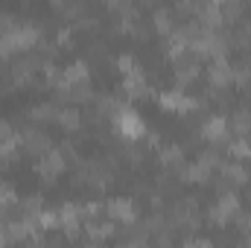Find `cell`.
Segmentation results:
<instances>
[{"instance_id":"obj_8","label":"cell","mask_w":251,"mask_h":248,"mask_svg":"<svg viewBox=\"0 0 251 248\" xmlns=\"http://www.w3.org/2000/svg\"><path fill=\"white\" fill-rule=\"evenodd\" d=\"M204 76H207V88H210V91L231 88V85H234V67H231V59H216V62H210L207 70H204Z\"/></svg>"},{"instance_id":"obj_25","label":"cell","mask_w":251,"mask_h":248,"mask_svg":"<svg viewBox=\"0 0 251 248\" xmlns=\"http://www.w3.org/2000/svg\"><path fill=\"white\" fill-rule=\"evenodd\" d=\"M21 201V196H18V190L12 181H3L0 178V207H9V204H18Z\"/></svg>"},{"instance_id":"obj_12","label":"cell","mask_w":251,"mask_h":248,"mask_svg":"<svg viewBox=\"0 0 251 248\" xmlns=\"http://www.w3.org/2000/svg\"><path fill=\"white\" fill-rule=\"evenodd\" d=\"M29 120L32 125L35 123H59V114H62V105L56 102V99H47V102H35L29 111Z\"/></svg>"},{"instance_id":"obj_30","label":"cell","mask_w":251,"mask_h":248,"mask_svg":"<svg viewBox=\"0 0 251 248\" xmlns=\"http://www.w3.org/2000/svg\"><path fill=\"white\" fill-rule=\"evenodd\" d=\"M243 198L249 201V207H251V184H246V190H243Z\"/></svg>"},{"instance_id":"obj_1","label":"cell","mask_w":251,"mask_h":248,"mask_svg":"<svg viewBox=\"0 0 251 248\" xmlns=\"http://www.w3.org/2000/svg\"><path fill=\"white\" fill-rule=\"evenodd\" d=\"M111 128H114V134L126 140V143H134V140H143L146 137V123H143V117H140V111L137 108H131V105H123L120 108V114L111 120Z\"/></svg>"},{"instance_id":"obj_31","label":"cell","mask_w":251,"mask_h":248,"mask_svg":"<svg viewBox=\"0 0 251 248\" xmlns=\"http://www.w3.org/2000/svg\"><path fill=\"white\" fill-rule=\"evenodd\" d=\"M79 248H102V246H97V243H82Z\"/></svg>"},{"instance_id":"obj_6","label":"cell","mask_w":251,"mask_h":248,"mask_svg":"<svg viewBox=\"0 0 251 248\" xmlns=\"http://www.w3.org/2000/svg\"><path fill=\"white\" fill-rule=\"evenodd\" d=\"M123 94H126V99H149V97L158 94V91L152 88V82H149L143 64H140L137 70H131L128 76H123Z\"/></svg>"},{"instance_id":"obj_7","label":"cell","mask_w":251,"mask_h":248,"mask_svg":"<svg viewBox=\"0 0 251 248\" xmlns=\"http://www.w3.org/2000/svg\"><path fill=\"white\" fill-rule=\"evenodd\" d=\"M158 97V105L164 108V111H170V114H193L196 111V102H193V97L184 94V91H178V88H167V91H158L155 94Z\"/></svg>"},{"instance_id":"obj_18","label":"cell","mask_w":251,"mask_h":248,"mask_svg":"<svg viewBox=\"0 0 251 248\" xmlns=\"http://www.w3.org/2000/svg\"><path fill=\"white\" fill-rule=\"evenodd\" d=\"M18 161H21V137L15 134L12 140L0 143V167L9 170V167H18Z\"/></svg>"},{"instance_id":"obj_21","label":"cell","mask_w":251,"mask_h":248,"mask_svg":"<svg viewBox=\"0 0 251 248\" xmlns=\"http://www.w3.org/2000/svg\"><path fill=\"white\" fill-rule=\"evenodd\" d=\"M228 155H231V161L249 164L251 161V137H234L231 146H228Z\"/></svg>"},{"instance_id":"obj_20","label":"cell","mask_w":251,"mask_h":248,"mask_svg":"<svg viewBox=\"0 0 251 248\" xmlns=\"http://www.w3.org/2000/svg\"><path fill=\"white\" fill-rule=\"evenodd\" d=\"M38 228L44 234H53V231H62V216H59V207H44L41 216H38Z\"/></svg>"},{"instance_id":"obj_26","label":"cell","mask_w":251,"mask_h":248,"mask_svg":"<svg viewBox=\"0 0 251 248\" xmlns=\"http://www.w3.org/2000/svg\"><path fill=\"white\" fill-rule=\"evenodd\" d=\"M152 32H155V26H152V21H146V18H137L134 26H131V35H134L137 41H149Z\"/></svg>"},{"instance_id":"obj_16","label":"cell","mask_w":251,"mask_h":248,"mask_svg":"<svg viewBox=\"0 0 251 248\" xmlns=\"http://www.w3.org/2000/svg\"><path fill=\"white\" fill-rule=\"evenodd\" d=\"M59 125L70 134H79L85 128V114L76 108V105H62V114H59Z\"/></svg>"},{"instance_id":"obj_28","label":"cell","mask_w":251,"mask_h":248,"mask_svg":"<svg viewBox=\"0 0 251 248\" xmlns=\"http://www.w3.org/2000/svg\"><path fill=\"white\" fill-rule=\"evenodd\" d=\"M231 222H234V228H237L243 237H249V234H251V210H240Z\"/></svg>"},{"instance_id":"obj_9","label":"cell","mask_w":251,"mask_h":248,"mask_svg":"<svg viewBox=\"0 0 251 248\" xmlns=\"http://www.w3.org/2000/svg\"><path fill=\"white\" fill-rule=\"evenodd\" d=\"M158 164H161L164 170H178V167H184V164H187V152H184V146L176 143V140L161 143V149H158Z\"/></svg>"},{"instance_id":"obj_2","label":"cell","mask_w":251,"mask_h":248,"mask_svg":"<svg viewBox=\"0 0 251 248\" xmlns=\"http://www.w3.org/2000/svg\"><path fill=\"white\" fill-rule=\"evenodd\" d=\"M18 137H21V152H26V155L35 158V161L56 149V146H53V137H50L44 128H38V125H24V128L18 131Z\"/></svg>"},{"instance_id":"obj_32","label":"cell","mask_w":251,"mask_h":248,"mask_svg":"<svg viewBox=\"0 0 251 248\" xmlns=\"http://www.w3.org/2000/svg\"><path fill=\"white\" fill-rule=\"evenodd\" d=\"M117 248H120V246H117Z\"/></svg>"},{"instance_id":"obj_19","label":"cell","mask_w":251,"mask_h":248,"mask_svg":"<svg viewBox=\"0 0 251 248\" xmlns=\"http://www.w3.org/2000/svg\"><path fill=\"white\" fill-rule=\"evenodd\" d=\"M219 9H222V24L225 26H237L246 15V6L240 3V0H225V3H219Z\"/></svg>"},{"instance_id":"obj_14","label":"cell","mask_w":251,"mask_h":248,"mask_svg":"<svg viewBox=\"0 0 251 248\" xmlns=\"http://www.w3.org/2000/svg\"><path fill=\"white\" fill-rule=\"evenodd\" d=\"M228 131H231V137H251V111L246 105L234 108L228 114Z\"/></svg>"},{"instance_id":"obj_5","label":"cell","mask_w":251,"mask_h":248,"mask_svg":"<svg viewBox=\"0 0 251 248\" xmlns=\"http://www.w3.org/2000/svg\"><path fill=\"white\" fill-rule=\"evenodd\" d=\"M105 216H108L111 222L131 225V222L140 219V213H137V201H134L131 196H114V198L105 201Z\"/></svg>"},{"instance_id":"obj_27","label":"cell","mask_w":251,"mask_h":248,"mask_svg":"<svg viewBox=\"0 0 251 248\" xmlns=\"http://www.w3.org/2000/svg\"><path fill=\"white\" fill-rule=\"evenodd\" d=\"M114 64H117V70H120L123 76H128L131 70H137V67H140V62H137V59H134L131 53H120V56L114 59Z\"/></svg>"},{"instance_id":"obj_4","label":"cell","mask_w":251,"mask_h":248,"mask_svg":"<svg viewBox=\"0 0 251 248\" xmlns=\"http://www.w3.org/2000/svg\"><path fill=\"white\" fill-rule=\"evenodd\" d=\"M64 170H67V161L62 158V152L59 149H53V152H47L44 158H38L35 164H32V173L41 178V184L44 187H53L59 181V175H62Z\"/></svg>"},{"instance_id":"obj_13","label":"cell","mask_w":251,"mask_h":248,"mask_svg":"<svg viewBox=\"0 0 251 248\" xmlns=\"http://www.w3.org/2000/svg\"><path fill=\"white\" fill-rule=\"evenodd\" d=\"M213 173H216V167L210 161H204L201 155L187 164V181L190 184H210L213 181Z\"/></svg>"},{"instance_id":"obj_10","label":"cell","mask_w":251,"mask_h":248,"mask_svg":"<svg viewBox=\"0 0 251 248\" xmlns=\"http://www.w3.org/2000/svg\"><path fill=\"white\" fill-rule=\"evenodd\" d=\"M219 175H222V178H228L234 190H237V187H246L251 181L249 164H243V161H228V158L219 164Z\"/></svg>"},{"instance_id":"obj_24","label":"cell","mask_w":251,"mask_h":248,"mask_svg":"<svg viewBox=\"0 0 251 248\" xmlns=\"http://www.w3.org/2000/svg\"><path fill=\"white\" fill-rule=\"evenodd\" d=\"M59 216H62V228L73 225V222H82V219H79V204H76V201H62V204H59Z\"/></svg>"},{"instance_id":"obj_3","label":"cell","mask_w":251,"mask_h":248,"mask_svg":"<svg viewBox=\"0 0 251 248\" xmlns=\"http://www.w3.org/2000/svg\"><path fill=\"white\" fill-rule=\"evenodd\" d=\"M243 210V198H240V193H225V196H219L210 207H207V222L213 225V228H225L237 213Z\"/></svg>"},{"instance_id":"obj_17","label":"cell","mask_w":251,"mask_h":248,"mask_svg":"<svg viewBox=\"0 0 251 248\" xmlns=\"http://www.w3.org/2000/svg\"><path fill=\"white\" fill-rule=\"evenodd\" d=\"M62 82H67V85H76V82H91V64L85 62V59H73V62L64 67Z\"/></svg>"},{"instance_id":"obj_22","label":"cell","mask_w":251,"mask_h":248,"mask_svg":"<svg viewBox=\"0 0 251 248\" xmlns=\"http://www.w3.org/2000/svg\"><path fill=\"white\" fill-rule=\"evenodd\" d=\"M56 149L62 152V158L67 161V167H73V170H79V167L85 164V158H82V152H79V146H76L73 140H62V143H59Z\"/></svg>"},{"instance_id":"obj_15","label":"cell","mask_w":251,"mask_h":248,"mask_svg":"<svg viewBox=\"0 0 251 248\" xmlns=\"http://www.w3.org/2000/svg\"><path fill=\"white\" fill-rule=\"evenodd\" d=\"M152 26H155V32H161L164 38H170V35L176 32V26H178V18L173 15V9L158 6V9L152 12Z\"/></svg>"},{"instance_id":"obj_11","label":"cell","mask_w":251,"mask_h":248,"mask_svg":"<svg viewBox=\"0 0 251 248\" xmlns=\"http://www.w3.org/2000/svg\"><path fill=\"white\" fill-rule=\"evenodd\" d=\"M85 237H88V243H105V240H111V237H117V222H111L108 216L105 219H97V222H85Z\"/></svg>"},{"instance_id":"obj_29","label":"cell","mask_w":251,"mask_h":248,"mask_svg":"<svg viewBox=\"0 0 251 248\" xmlns=\"http://www.w3.org/2000/svg\"><path fill=\"white\" fill-rule=\"evenodd\" d=\"M18 131H15V125L9 123V120H0V143H6V140H12Z\"/></svg>"},{"instance_id":"obj_23","label":"cell","mask_w":251,"mask_h":248,"mask_svg":"<svg viewBox=\"0 0 251 248\" xmlns=\"http://www.w3.org/2000/svg\"><path fill=\"white\" fill-rule=\"evenodd\" d=\"M88 64L94 62H108V47L102 44V41H94V44H88V50H85V56H82Z\"/></svg>"}]
</instances>
